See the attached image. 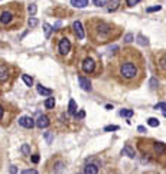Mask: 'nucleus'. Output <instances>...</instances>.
I'll list each match as a JSON object with an SVG mask.
<instances>
[{
	"label": "nucleus",
	"mask_w": 166,
	"mask_h": 174,
	"mask_svg": "<svg viewBox=\"0 0 166 174\" xmlns=\"http://www.w3.org/2000/svg\"><path fill=\"white\" fill-rule=\"evenodd\" d=\"M114 76L126 87H137L145 76V62L137 50L124 49L116 59Z\"/></svg>",
	"instance_id": "nucleus-1"
},
{
	"label": "nucleus",
	"mask_w": 166,
	"mask_h": 174,
	"mask_svg": "<svg viewBox=\"0 0 166 174\" xmlns=\"http://www.w3.org/2000/svg\"><path fill=\"white\" fill-rule=\"evenodd\" d=\"M139 148L150 160L166 167V145L153 140H139Z\"/></svg>",
	"instance_id": "nucleus-2"
},
{
	"label": "nucleus",
	"mask_w": 166,
	"mask_h": 174,
	"mask_svg": "<svg viewBox=\"0 0 166 174\" xmlns=\"http://www.w3.org/2000/svg\"><path fill=\"white\" fill-rule=\"evenodd\" d=\"M88 25V33H90V37H91V40L94 43H100V45H103L105 42H108L110 39L116 36L114 35V28L111 25H108L103 20H91Z\"/></svg>",
	"instance_id": "nucleus-3"
},
{
	"label": "nucleus",
	"mask_w": 166,
	"mask_h": 174,
	"mask_svg": "<svg viewBox=\"0 0 166 174\" xmlns=\"http://www.w3.org/2000/svg\"><path fill=\"white\" fill-rule=\"evenodd\" d=\"M156 68L166 76V50H162L159 55H156Z\"/></svg>",
	"instance_id": "nucleus-4"
},
{
	"label": "nucleus",
	"mask_w": 166,
	"mask_h": 174,
	"mask_svg": "<svg viewBox=\"0 0 166 174\" xmlns=\"http://www.w3.org/2000/svg\"><path fill=\"white\" fill-rule=\"evenodd\" d=\"M13 20H15V15H13L12 10H3L0 13V23L2 25L9 26Z\"/></svg>",
	"instance_id": "nucleus-5"
},
{
	"label": "nucleus",
	"mask_w": 166,
	"mask_h": 174,
	"mask_svg": "<svg viewBox=\"0 0 166 174\" xmlns=\"http://www.w3.org/2000/svg\"><path fill=\"white\" fill-rule=\"evenodd\" d=\"M58 49H59V53H61V55L70 53V50H71V42H70V39H66V37H62V39L59 40Z\"/></svg>",
	"instance_id": "nucleus-6"
},
{
	"label": "nucleus",
	"mask_w": 166,
	"mask_h": 174,
	"mask_svg": "<svg viewBox=\"0 0 166 174\" xmlns=\"http://www.w3.org/2000/svg\"><path fill=\"white\" fill-rule=\"evenodd\" d=\"M83 70L85 72V74H91V72H94V69H96V62L92 61L91 58H85L83 61Z\"/></svg>",
	"instance_id": "nucleus-7"
},
{
	"label": "nucleus",
	"mask_w": 166,
	"mask_h": 174,
	"mask_svg": "<svg viewBox=\"0 0 166 174\" xmlns=\"http://www.w3.org/2000/svg\"><path fill=\"white\" fill-rule=\"evenodd\" d=\"M19 124H20L22 127H25V128L30 129L36 125V122H35L30 117H20V118H19Z\"/></svg>",
	"instance_id": "nucleus-8"
},
{
	"label": "nucleus",
	"mask_w": 166,
	"mask_h": 174,
	"mask_svg": "<svg viewBox=\"0 0 166 174\" xmlns=\"http://www.w3.org/2000/svg\"><path fill=\"white\" fill-rule=\"evenodd\" d=\"M72 28H74V32H75V35H77V37H78V39H84L85 33H84V29H83V25H81V22H79V20L74 22Z\"/></svg>",
	"instance_id": "nucleus-9"
},
{
	"label": "nucleus",
	"mask_w": 166,
	"mask_h": 174,
	"mask_svg": "<svg viewBox=\"0 0 166 174\" xmlns=\"http://www.w3.org/2000/svg\"><path fill=\"white\" fill-rule=\"evenodd\" d=\"M9 66L7 65H0V82H6L9 78Z\"/></svg>",
	"instance_id": "nucleus-10"
},
{
	"label": "nucleus",
	"mask_w": 166,
	"mask_h": 174,
	"mask_svg": "<svg viewBox=\"0 0 166 174\" xmlns=\"http://www.w3.org/2000/svg\"><path fill=\"white\" fill-rule=\"evenodd\" d=\"M49 125V118L46 115H41L39 118H38V121H36V127L38 128H46Z\"/></svg>",
	"instance_id": "nucleus-11"
},
{
	"label": "nucleus",
	"mask_w": 166,
	"mask_h": 174,
	"mask_svg": "<svg viewBox=\"0 0 166 174\" xmlns=\"http://www.w3.org/2000/svg\"><path fill=\"white\" fill-rule=\"evenodd\" d=\"M78 82H79V87L83 88L84 91H91V82H90L87 78H84V76H79V78H78Z\"/></svg>",
	"instance_id": "nucleus-12"
},
{
	"label": "nucleus",
	"mask_w": 166,
	"mask_h": 174,
	"mask_svg": "<svg viewBox=\"0 0 166 174\" xmlns=\"http://www.w3.org/2000/svg\"><path fill=\"white\" fill-rule=\"evenodd\" d=\"M120 6V0H108L107 2V10L108 12H116Z\"/></svg>",
	"instance_id": "nucleus-13"
},
{
	"label": "nucleus",
	"mask_w": 166,
	"mask_h": 174,
	"mask_svg": "<svg viewBox=\"0 0 166 174\" xmlns=\"http://www.w3.org/2000/svg\"><path fill=\"white\" fill-rule=\"evenodd\" d=\"M36 91H38V94H41V95H43V96H49V95H52V89H49V88H45V87H42V83H39L36 87Z\"/></svg>",
	"instance_id": "nucleus-14"
},
{
	"label": "nucleus",
	"mask_w": 166,
	"mask_h": 174,
	"mask_svg": "<svg viewBox=\"0 0 166 174\" xmlns=\"http://www.w3.org/2000/svg\"><path fill=\"white\" fill-rule=\"evenodd\" d=\"M88 0H71V4L74 6V7H78V9H84L88 6Z\"/></svg>",
	"instance_id": "nucleus-15"
},
{
	"label": "nucleus",
	"mask_w": 166,
	"mask_h": 174,
	"mask_svg": "<svg viewBox=\"0 0 166 174\" xmlns=\"http://www.w3.org/2000/svg\"><path fill=\"white\" fill-rule=\"evenodd\" d=\"M84 174H98V167L96 164H88V166H85Z\"/></svg>",
	"instance_id": "nucleus-16"
},
{
	"label": "nucleus",
	"mask_w": 166,
	"mask_h": 174,
	"mask_svg": "<svg viewBox=\"0 0 166 174\" xmlns=\"http://www.w3.org/2000/svg\"><path fill=\"white\" fill-rule=\"evenodd\" d=\"M123 154H126V155L130 158H134V155H136V154H134V150H133L130 145H126L124 148H123Z\"/></svg>",
	"instance_id": "nucleus-17"
},
{
	"label": "nucleus",
	"mask_w": 166,
	"mask_h": 174,
	"mask_svg": "<svg viewBox=\"0 0 166 174\" xmlns=\"http://www.w3.org/2000/svg\"><path fill=\"white\" fill-rule=\"evenodd\" d=\"M68 112L71 115H77V102L74 100L70 101V107H68Z\"/></svg>",
	"instance_id": "nucleus-18"
},
{
	"label": "nucleus",
	"mask_w": 166,
	"mask_h": 174,
	"mask_svg": "<svg viewBox=\"0 0 166 174\" xmlns=\"http://www.w3.org/2000/svg\"><path fill=\"white\" fill-rule=\"evenodd\" d=\"M137 43L141 46H147L149 45V40H147V37H145L143 35H139V36H137Z\"/></svg>",
	"instance_id": "nucleus-19"
},
{
	"label": "nucleus",
	"mask_w": 166,
	"mask_h": 174,
	"mask_svg": "<svg viewBox=\"0 0 166 174\" xmlns=\"http://www.w3.org/2000/svg\"><path fill=\"white\" fill-rule=\"evenodd\" d=\"M133 114H134V112H133L132 109H121L120 111V117H124V118H132Z\"/></svg>",
	"instance_id": "nucleus-20"
},
{
	"label": "nucleus",
	"mask_w": 166,
	"mask_h": 174,
	"mask_svg": "<svg viewBox=\"0 0 166 174\" xmlns=\"http://www.w3.org/2000/svg\"><path fill=\"white\" fill-rule=\"evenodd\" d=\"M22 79H23V82H25L28 87H32L33 85V79H32V76H29V75H22Z\"/></svg>",
	"instance_id": "nucleus-21"
},
{
	"label": "nucleus",
	"mask_w": 166,
	"mask_h": 174,
	"mask_svg": "<svg viewBox=\"0 0 166 174\" xmlns=\"http://www.w3.org/2000/svg\"><path fill=\"white\" fill-rule=\"evenodd\" d=\"M43 30H45V37H49L51 36V32H52L54 29H52V26L48 25V23L45 22V23H43Z\"/></svg>",
	"instance_id": "nucleus-22"
},
{
	"label": "nucleus",
	"mask_w": 166,
	"mask_h": 174,
	"mask_svg": "<svg viewBox=\"0 0 166 174\" xmlns=\"http://www.w3.org/2000/svg\"><path fill=\"white\" fill-rule=\"evenodd\" d=\"M147 124H149L150 127L156 128V127H159V120H158V118H153V117H152V118H149V120H147Z\"/></svg>",
	"instance_id": "nucleus-23"
},
{
	"label": "nucleus",
	"mask_w": 166,
	"mask_h": 174,
	"mask_svg": "<svg viewBox=\"0 0 166 174\" xmlns=\"http://www.w3.org/2000/svg\"><path fill=\"white\" fill-rule=\"evenodd\" d=\"M45 107L48 108V109H52V108L55 107V100L54 98H48V100L45 101Z\"/></svg>",
	"instance_id": "nucleus-24"
},
{
	"label": "nucleus",
	"mask_w": 166,
	"mask_h": 174,
	"mask_svg": "<svg viewBox=\"0 0 166 174\" xmlns=\"http://www.w3.org/2000/svg\"><path fill=\"white\" fill-rule=\"evenodd\" d=\"M38 7H36V4H29V7H28V12L30 13V16H35V13H36Z\"/></svg>",
	"instance_id": "nucleus-25"
},
{
	"label": "nucleus",
	"mask_w": 166,
	"mask_h": 174,
	"mask_svg": "<svg viewBox=\"0 0 166 174\" xmlns=\"http://www.w3.org/2000/svg\"><path fill=\"white\" fill-rule=\"evenodd\" d=\"M20 151L25 155H28V154H30V147H29V144H23L22 145V148H20Z\"/></svg>",
	"instance_id": "nucleus-26"
},
{
	"label": "nucleus",
	"mask_w": 166,
	"mask_h": 174,
	"mask_svg": "<svg viewBox=\"0 0 166 174\" xmlns=\"http://www.w3.org/2000/svg\"><path fill=\"white\" fill-rule=\"evenodd\" d=\"M160 9H162V6H153V7H147L146 9V12L147 13H153V12H159V10H160Z\"/></svg>",
	"instance_id": "nucleus-27"
},
{
	"label": "nucleus",
	"mask_w": 166,
	"mask_h": 174,
	"mask_svg": "<svg viewBox=\"0 0 166 174\" xmlns=\"http://www.w3.org/2000/svg\"><path fill=\"white\" fill-rule=\"evenodd\" d=\"M140 3V0H126V4L129 6V7H133V6H136V4Z\"/></svg>",
	"instance_id": "nucleus-28"
},
{
	"label": "nucleus",
	"mask_w": 166,
	"mask_h": 174,
	"mask_svg": "<svg viewBox=\"0 0 166 174\" xmlns=\"http://www.w3.org/2000/svg\"><path fill=\"white\" fill-rule=\"evenodd\" d=\"M28 23H29L30 28H36V26H38V19H36V17H30Z\"/></svg>",
	"instance_id": "nucleus-29"
},
{
	"label": "nucleus",
	"mask_w": 166,
	"mask_h": 174,
	"mask_svg": "<svg viewBox=\"0 0 166 174\" xmlns=\"http://www.w3.org/2000/svg\"><path fill=\"white\" fill-rule=\"evenodd\" d=\"M155 109H162V111H166V102H159V104L155 105Z\"/></svg>",
	"instance_id": "nucleus-30"
},
{
	"label": "nucleus",
	"mask_w": 166,
	"mask_h": 174,
	"mask_svg": "<svg viewBox=\"0 0 166 174\" xmlns=\"http://www.w3.org/2000/svg\"><path fill=\"white\" fill-rule=\"evenodd\" d=\"M117 129H119V127H117V125H107V127H105V128H104V131H117Z\"/></svg>",
	"instance_id": "nucleus-31"
},
{
	"label": "nucleus",
	"mask_w": 166,
	"mask_h": 174,
	"mask_svg": "<svg viewBox=\"0 0 166 174\" xmlns=\"http://www.w3.org/2000/svg\"><path fill=\"white\" fill-rule=\"evenodd\" d=\"M96 6H105L107 4V0H92Z\"/></svg>",
	"instance_id": "nucleus-32"
},
{
	"label": "nucleus",
	"mask_w": 166,
	"mask_h": 174,
	"mask_svg": "<svg viewBox=\"0 0 166 174\" xmlns=\"http://www.w3.org/2000/svg\"><path fill=\"white\" fill-rule=\"evenodd\" d=\"M133 39H134V36H133L132 33H127V35H126V36H124V40L127 42V43H130V42H133Z\"/></svg>",
	"instance_id": "nucleus-33"
},
{
	"label": "nucleus",
	"mask_w": 166,
	"mask_h": 174,
	"mask_svg": "<svg viewBox=\"0 0 166 174\" xmlns=\"http://www.w3.org/2000/svg\"><path fill=\"white\" fill-rule=\"evenodd\" d=\"M156 83H158V79H156V78L150 79V88H152V89H153V88H156Z\"/></svg>",
	"instance_id": "nucleus-34"
},
{
	"label": "nucleus",
	"mask_w": 166,
	"mask_h": 174,
	"mask_svg": "<svg viewBox=\"0 0 166 174\" xmlns=\"http://www.w3.org/2000/svg\"><path fill=\"white\" fill-rule=\"evenodd\" d=\"M20 174H38V171L32 168V170H25V171H22Z\"/></svg>",
	"instance_id": "nucleus-35"
},
{
	"label": "nucleus",
	"mask_w": 166,
	"mask_h": 174,
	"mask_svg": "<svg viewBox=\"0 0 166 174\" xmlns=\"http://www.w3.org/2000/svg\"><path fill=\"white\" fill-rule=\"evenodd\" d=\"M32 163H35V164H38V163H39V155H38V154L32 155Z\"/></svg>",
	"instance_id": "nucleus-36"
},
{
	"label": "nucleus",
	"mask_w": 166,
	"mask_h": 174,
	"mask_svg": "<svg viewBox=\"0 0 166 174\" xmlns=\"http://www.w3.org/2000/svg\"><path fill=\"white\" fill-rule=\"evenodd\" d=\"M45 138H46V141H48V142H51V141H52V133H46L45 134Z\"/></svg>",
	"instance_id": "nucleus-37"
},
{
	"label": "nucleus",
	"mask_w": 166,
	"mask_h": 174,
	"mask_svg": "<svg viewBox=\"0 0 166 174\" xmlns=\"http://www.w3.org/2000/svg\"><path fill=\"white\" fill-rule=\"evenodd\" d=\"M3 114H4V109H3V107L0 105V121L3 120Z\"/></svg>",
	"instance_id": "nucleus-38"
},
{
	"label": "nucleus",
	"mask_w": 166,
	"mask_h": 174,
	"mask_svg": "<svg viewBox=\"0 0 166 174\" xmlns=\"http://www.w3.org/2000/svg\"><path fill=\"white\" fill-rule=\"evenodd\" d=\"M77 117H78V118H84V117H85V112H84V111H79Z\"/></svg>",
	"instance_id": "nucleus-39"
},
{
	"label": "nucleus",
	"mask_w": 166,
	"mask_h": 174,
	"mask_svg": "<svg viewBox=\"0 0 166 174\" xmlns=\"http://www.w3.org/2000/svg\"><path fill=\"white\" fill-rule=\"evenodd\" d=\"M137 129H139L140 133H145V131H146V128H145V127H139V128H137Z\"/></svg>",
	"instance_id": "nucleus-40"
},
{
	"label": "nucleus",
	"mask_w": 166,
	"mask_h": 174,
	"mask_svg": "<svg viewBox=\"0 0 166 174\" xmlns=\"http://www.w3.org/2000/svg\"><path fill=\"white\" fill-rule=\"evenodd\" d=\"M10 171H12V174H16V168H15V167H12V168H10Z\"/></svg>",
	"instance_id": "nucleus-41"
},
{
	"label": "nucleus",
	"mask_w": 166,
	"mask_h": 174,
	"mask_svg": "<svg viewBox=\"0 0 166 174\" xmlns=\"http://www.w3.org/2000/svg\"><path fill=\"white\" fill-rule=\"evenodd\" d=\"M163 115H165V118H166V111H163Z\"/></svg>",
	"instance_id": "nucleus-42"
}]
</instances>
